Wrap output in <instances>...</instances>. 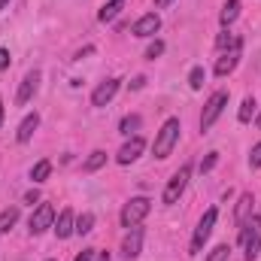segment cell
I'll return each instance as SVG.
<instances>
[{"label": "cell", "mask_w": 261, "mask_h": 261, "mask_svg": "<svg viewBox=\"0 0 261 261\" xmlns=\"http://www.w3.org/2000/svg\"><path fill=\"white\" fill-rule=\"evenodd\" d=\"M91 228H94V216H91V213H82V216L76 219V234L82 237V234H88Z\"/></svg>", "instance_id": "cell-23"}, {"label": "cell", "mask_w": 261, "mask_h": 261, "mask_svg": "<svg viewBox=\"0 0 261 261\" xmlns=\"http://www.w3.org/2000/svg\"><path fill=\"white\" fill-rule=\"evenodd\" d=\"M237 43H240V37H234L228 28H225V34H219V37H216V49H222V52H225V49H231V46H237Z\"/></svg>", "instance_id": "cell-22"}, {"label": "cell", "mask_w": 261, "mask_h": 261, "mask_svg": "<svg viewBox=\"0 0 261 261\" xmlns=\"http://www.w3.org/2000/svg\"><path fill=\"white\" fill-rule=\"evenodd\" d=\"M237 15H240V0H225V6H222V12H219L222 28H231V24L237 21Z\"/></svg>", "instance_id": "cell-16"}, {"label": "cell", "mask_w": 261, "mask_h": 261, "mask_svg": "<svg viewBox=\"0 0 261 261\" xmlns=\"http://www.w3.org/2000/svg\"><path fill=\"white\" fill-rule=\"evenodd\" d=\"M15 222H18V210H15V206L3 210V213H0V234H9Z\"/></svg>", "instance_id": "cell-20"}, {"label": "cell", "mask_w": 261, "mask_h": 261, "mask_svg": "<svg viewBox=\"0 0 261 261\" xmlns=\"http://www.w3.org/2000/svg\"><path fill=\"white\" fill-rule=\"evenodd\" d=\"M161 55H164V43H161V40L149 43V49H146V58H149V61H155V58H161Z\"/></svg>", "instance_id": "cell-27"}, {"label": "cell", "mask_w": 261, "mask_h": 261, "mask_svg": "<svg viewBox=\"0 0 261 261\" xmlns=\"http://www.w3.org/2000/svg\"><path fill=\"white\" fill-rule=\"evenodd\" d=\"M37 200H40V195H37V192H34V189H31V192H28V195H24V203H37Z\"/></svg>", "instance_id": "cell-33"}, {"label": "cell", "mask_w": 261, "mask_h": 261, "mask_svg": "<svg viewBox=\"0 0 261 261\" xmlns=\"http://www.w3.org/2000/svg\"><path fill=\"white\" fill-rule=\"evenodd\" d=\"M37 128H40V116H37V113H28V116H24V122L18 125L15 140H18V143H28V140L34 137V130H37Z\"/></svg>", "instance_id": "cell-15"}, {"label": "cell", "mask_w": 261, "mask_h": 261, "mask_svg": "<svg viewBox=\"0 0 261 261\" xmlns=\"http://www.w3.org/2000/svg\"><path fill=\"white\" fill-rule=\"evenodd\" d=\"M73 261H94V249H82V252H79Z\"/></svg>", "instance_id": "cell-31"}, {"label": "cell", "mask_w": 261, "mask_h": 261, "mask_svg": "<svg viewBox=\"0 0 261 261\" xmlns=\"http://www.w3.org/2000/svg\"><path fill=\"white\" fill-rule=\"evenodd\" d=\"M225 107H228V91H213V94H210V100L203 103V113H200V130L213 128Z\"/></svg>", "instance_id": "cell-2"}, {"label": "cell", "mask_w": 261, "mask_h": 261, "mask_svg": "<svg viewBox=\"0 0 261 261\" xmlns=\"http://www.w3.org/2000/svg\"><path fill=\"white\" fill-rule=\"evenodd\" d=\"M143 149H146V143H143V137H137V134H134V137H130L128 143H125V146L119 149V155H116V161L128 167V164H134V161H137V158L143 155Z\"/></svg>", "instance_id": "cell-10"}, {"label": "cell", "mask_w": 261, "mask_h": 261, "mask_svg": "<svg viewBox=\"0 0 261 261\" xmlns=\"http://www.w3.org/2000/svg\"><path fill=\"white\" fill-rule=\"evenodd\" d=\"M249 216H255V197L249 195H240V200H237V210H234V219H237V225H243Z\"/></svg>", "instance_id": "cell-14"}, {"label": "cell", "mask_w": 261, "mask_h": 261, "mask_svg": "<svg viewBox=\"0 0 261 261\" xmlns=\"http://www.w3.org/2000/svg\"><path fill=\"white\" fill-rule=\"evenodd\" d=\"M158 31H161V18H158V12H146V15H140V18L134 21V28H130L134 37H155Z\"/></svg>", "instance_id": "cell-9"}, {"label": "cell", "mask_w": 261, "mask_h": 261, "mask_svg": "<svg viewBox=\"0 0 261 261\" xmlns=\"http://www.w3.org/2000/svg\"><path fill=\"white\" fill-rule=\"evenodd\" d=\"M179 130H182L179 119H167V122L161 125L158 137H155V143H152V152H155V158H161V161H164V158L173 152V146H176V140H179Z\"/></svg>", "instance_id": "cell-1"}, {"label": "cell", "mask_w": 261, "mask_h": 261, "mask_svg": "<svg viewBox=\"0 0 261 261\" xmlns=\"http://www.w3.org/2000/svg\"><path fill=\"white\" fill-rule=\"evenodd\" d=\"M249 167H255V170L261 167V143H255L252 152H249Z\"/></svg>", "instance_id": "cell-29"}, {"label": "cell", "mask_w": 261, "mask_h": 261, "mask_svg": "<svg viewBox=\"0 0 261 261\" xmlns=\"http://www.w3.org/2000/svg\"><path fill=\"white\" fill-rule=\"evenodd\" d=\"M140 122H143V119H140V116H137V113H134V116H125V119H122V125H119V130H122V134H134V130L140 128Z\"/></svg>", "instance_id": "cell-24"}, {"label": "cell", "mask_w": 261, "mask_h": 261, "mask_svg": "<svg viewBox=\"0 0 261 261\" xmlns=\"http://www.w3.org/2000/svg\"><path fill=\"white\" fill-rule=\"evenodd\" d=\"M6 6H9V0H0V12H3V9H6Z\"/></svg>", "instance_id": "cell-36"}, {"label": "cell", "mask_w": 261, "mask_h": 261, "mask_svg": "<svg viewBox=\"0 0 261 261\" xmlns=\"http://www.w3.org/2000/svg\"><path fill=\"white\" fill-rule=\"evenodd\" d=\"M6 67H9V52H6V49H0V73H3Z\"/></svg>", "instance_id": "cell-32"}, {"label": "cell", "mask_w": 261, "mask_h": 261, "mask_svg": "<svg viewBox=\"0 0 261 261\" xmlns=\"http://www.w3.org/2000/svg\"><path fill=\"white\" fill-rule=\"evenodd\" d=\"M189 176H192V164H182L170 179H167V189H164V203H176L182 192H186V186H189Z\"/></svg>", "instance_id": "cell-5"}, {"label": "cell", "mask_w": 261, "mask_h": 261, "mask_svg": "<svg viewBox=\"0 0 261 261\" xmlns=\"http://www.w3.org/2000/svg\"><path fill=\"white\" fill-rule=\"evenodd\" d=\"M149 210H152V200L149 197H130L128 203L122 206V225L125 228H137L149 216Z\"/></svg>", "instance_id": "cell-3"}, {"label": "cell", "mask_w": 261, "mask_h": 261, "mask_svg": "<svg viewBox=\"0 0 261 261\" xmlns=\"http://www.w3.org/2000/svg\"><path fill=\"white\" fill-rule=\"evenodd\" d=\"M103 164H107V152H100V149H94V152H91V155L85 158V164H82V170H85V173H94V170H100Z\"/></svg>", "instance_id": "cell-18"}, {"label": "cell", "mask_w": 261, "mask_h": 261, "mask_svg": "<svg viewBox=\"0 0 261 261\" xmlns=\"http://www.w3.org/2000/svg\"><path fill=\"white\" fill-rule=\"evenodd\" d=\"M216 219H219V210H216V206H210V210L200 216V222H197V228H195V237H192V255H197V252L203 249V243L210 240V234H213V228H216Z\"/></svg>", "instance_id": "cell-4"}, {"label": "cell", "mask_w": 261, "mask_h": 261, "mask_svg": "<svg viewBox=\"0 0 261 261\" xmlns=\"http://www.w3.org/2000/svg\"><path fill=\"white\" fill-rule=\"evenodd\" d=\"M116 91H119V79H103V82L91 91V103H94V107H107V103L116 97Z\"/></svg>", "instance_id": "cell-11"}, {"label": "cell", "mask_w": 261, "mask_h": 261, "mask_svg": "<svg viewBox=\"0 0 261 261\" xmlns=\"http://www.w3.org/2000/svg\"><path fill=\"white\" fill-rule=\"evenodd\" d=\"M140 249H143V231L140 228H128V237L122 240V255L130 261L140 255Z\"/></svg>", "instance_id": "cell-13"}, {"label": "cell", "mask_w": 261, "mask_h": 261, "mask_svg": "<svg viewBox=\"0 0 261 261\" xmlns=\"http://www.w3.org/2000/svg\"><path fill=\"white\" fill-rule=\"evenodd\" d=\"M49 261H52V258H49Z\"/></svg>", "instance_id": "cell-39"}, {"label": "cell", "mask_w": 261, "mask_h": 261, "mask_svg": "<svg viewBox=\"0 0 261 261\" xmlns=\"http://www.w3.org/2000/svg\"><path fill=\"white\" fill-rule=\"evenodd\" d=\"M240 52H243V43H237V46H231V49L222 52V58L216 61V76L219 79H225L228 73H234V67L240 64Z\"/></svg>", "instance_id": "cell-8"}, {"label": "cell", "mask_w": 261, "mask_h": 261, "mask_svg": "<svg viewBox=\"0 0 261 261\" xmlns=\"http://www.w3.org/2000/svg\"><path fill=\"white\" fill-rule=\"evenodd\" d=\"M143 85H146V76H137V79L130 82V88H143Z\"/></svg>", "instance_id": "cell-34"}, {"label": "cell", "mask_w": 261, "mask_h": 261, "mask_svg": "<svg viewBox=\"0 0 261 261\" xmlns=\"http://www.w3.org/2000/svg\"><path fill=\"white\" fill-rule=\"evenodd\" d=\"M52 228H55L58 240H67V237H73V234H76V216H73V210H61Z\"/></svg>", "instance_id": "cell-12"}, {"label": "cell", "mask_w": 261, "mask_h": 261, "mask_svg": "<svg viewBox=\"0 0 261 261\" xmlns=\"http://www.w3.org/2000/svg\"><path fill=\"white\" fill-rule=\"evenodd\" d=\"M203 79H206V70H203V67H192V73H189V85H192L195 91L203 85Z\"/></svg>", "instance_id": "cell-25"}, {"label": "cell", "mask_w": 261, "mask_h": 261, "mask_svg": "<svg viewBox=\"0 0 261 261\" xmlns=\"http://www.w3.org/2000/svg\"><path fill=\"white\" fill-rule=\"evenodd\" d=\"M122 9H125V0H107V3H103V9L97 12V18L107 24V21H113V18L122 12Z\"/></svg>", "instance_id": "cell-17"}, {"label": "cell", "mask_w": 261, "mask_h": 261, "mask_svg": "<svg viewBox=\"0 0 261 261\" xmlns=\"http://www.w3.org/2000/svg\"><path fill=\"white\" fill-rule=\"evenodd\" d=\"M243 249H246V261L258 258V249H261V231L255 234V237H252V240H249V243H246V246H243Z\"/></svg>", "instance_id": "cell-26"}, {"label": "cell", "mask_w": 261, "mask_h": 261, "mask_svg": "<svg viewBox=\"0 0 261 261\" xmlns=\"http://www.w3.org/2000/svg\"><path fill=\"white\" fill-rule=\"evenodd\" d=\"M49 173H52V161H46V158H43V161H37V164H34L31 179H34V182H46V179H49Z\"/></svg>", "instance_id": "cell-19"}, {"label": "cell", "mask_w": 261, "mask_h": 261, "mask_svg": "<svg viewBox=\"0 0 261 261\" xmlns=\"http://www.w3.org/2000/svg\"><path fill=\"white\" fill-rule=\"evenodd\" d=\"M258 128H261V116H258Z\"/></svg>", "instance_id": "cell-38"}, {"label": "cell", "mask_w": 261, "mask_h": 261, "mask_svg": "<svg viewBox=\"0 0 261 261\" xmlns=\"http://www.w3.org/2000/svg\"><path fill=\"white\" fill-rule=\"evenodd\" d=\"M0 125H3V103H0Z\"/></svg>", "instance_id": "cell-37"}, {"label": "cell", "mask_w": 261, "mask_h": 261, "mask_svg": "<svg viewBox=\"0 0 261 261\" xmlns=\"http://www.w3.org/2000/svg\"><path fill=\"white\" fill-rule=\"evenodd\" d=\"M216 161H219V152H210V155L200 161V170H203V173H206V170H213V167H216Z\"/></svg>", "instance_id": "cell-30"}, {"label": "cell", "mask_w": 261, "mask_h": 261, "mask_svg": "<svg viewBox=\"0 0 261 261\" xmlns=\"http://www.w3.org/2000/svg\"><path fill=\"white\" fill-rule=\"evenodd\" d=\"M228 252H231V249H228V243H222V246H216V249L206 255V261H228Z\"/></svg>", "instance_id": "cell-28"}, {"label": "cell", "mask_w": 261, "mask_h": 261, "mask_svg": "<svg viewBox=\"0 0 261 261\" xmlns=\"http://www.w3.org/2000/svg\"><path fill=\"white\" fill-rule=\"evenodd\" d=\"M252 113H255V97L249 94V97H243V107H240V113H237V119L246 125V122H252Z\"/></svg>", "instance_id": "cell-21"}, {"label": "cell", "mask_w": 261, "mask_h": 261, "mask_svg": "<svg viewBox=\"0 0 261 261\" xmlns=\"http://www.w3.org/2000/svg\"><path fill=\"white\" fill-rule=\"evenodd\" d=\"M40 79H43V73H40V70H31V73L21 79L18 94H15V103H18V107L31 103V97H34V94H37V88H40Z\"/></svg>", "instance_id": "cell-7"}, {"label": "cell", "mask_w": 261, "mask_h": 261, "mask_svg": "<svg viewBox=\"0 0 261 261\" xmlns=\"http://www.w3.org/2000/svg\"><path fill=\"white\" fill-rule=\"evenodd\" d=\"M170 3H173V0H155V6H158V9H164V6H170Z\"/></svg>", "instance_id": "cell-35"}, {"label": "cell", "mask_w": 261, "mask_h": 261, "mask_svg": "<svg viewBox=\"0 0 261 261\" xmlns=\"http://www.w3.org/2000/svg\"><path fill=\"white\" fill-rule=\"evenodd\" d=\"M55 225V206L52 203H40L34 213H31V222H28V231L37 237V234H43V231H49Z\"/></svg>", "instance_id": "cell-6"}]
</instances>
